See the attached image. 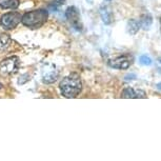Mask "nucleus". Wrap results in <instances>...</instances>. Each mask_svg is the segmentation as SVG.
I'll list each match as a JSON object with an SVG mask.
<instances>
[{"label": "nucleus", "instance_id": "8", "mask_svg": "<svg viewBox=\"0 0 161 161\" xmlns=\"http://www.w3.org/2000/svg\"><path fill=\"white\" fill-rule=\"evenodd\" d=\"M122 98H147V94L142 90H136L133 87H126L121 94Z\"/></svg>", "mask_w": 161, "mask_h": 161}, {"label": "nucleus", "instance_id": "14", "mask_svg": "<svg viewBox=\"0 0 161 161\" xmlns=\"http://www.w3.org/2000/svg\"><path fill=\"white\" fill-rule=\"evenodd\" d=\"M65 3V0H51L48 3V8L51 11H56L59 7Z\"/></svg>", "mask_w": 161, "mask_h": 161}, {"label": "nucleus", "instance_id": "16", "mask_svg": "<svg viewBox=\"0 0 161 161\" xmlns=\"http://www.w3.org/2000/svg\"><path fill=\"white\" fill-rule=\"evenodd\" d=\"M124 79H125L126 81L134 80V79H136V75L135 74H129V75H126L125 77H124Z\"/></svg>", "mask_w": 161, "mask_h": 161}, {"label": "nucleus", "instance_id": "12", "mask_svg": "<svg viewBox=\"0 0 161 161\" xmlns=\"http://www.w3.org/2000/svg\"><path fill=\"white\" fill-rule=\"evenodd\" d=\"M11 37L8 34L4 33H0V52L4 51L5 48L8 47V45L11 43Z\"/></svg>", "mask_w": 161, "mask_h": 161}, {"label": "nucleus", "instance_id": "20", "mask_svg": "<svg viewBox=\"0 0 161 161\" xmlns=\"http://www.w3.org/2000/svg\"><path fill=\"white\" fill-rule=\"evenodd\" d=\"M160 62H161V58H160Z\"/></svg>", "mask_w": 161, "mask_h": 161}, {"label": "nucleus", "instance_id": "5", "mask_svg": "<svg viewBox=\"0 0 161 161\" xmlns=\"http://www.w3.org/2000/svg\"><path fill=\"white\" fill-rule=\"evenodd\" d=\"M59 71L54 64L51 63H45L42 68V81L44 83H53L58 79Z\"/></svg>", "mask_w": 161, "mask_h": 161}, {"label": "nucleus", "instance_id": "4", "mask_svg": "<svg viewBox=\"0 0 161 161\" xmlns=\"http://www.w3.org/2000/svg\"><path fill=\"white\" fill-rule=\"evenodd\" d=\"M21 14L18 12H10L0 18V24L5 30H13L21 22Z\"/></svg>", "mask_w": 161, "mask_h": 161}, {"label": "nucleus", "instance_id": "13", "mask_svg": "<svg viewBox=\"0 0 161 161\" xmlns=\"http://www.w3.org/2000/svg\"><path fill=\"white\" fill-rule=\"evenodd\" d=\"M152 22H153V18H152V16L150 14H145L141 17L140 24H141V26H143L145 30H147L148 28H150Z\"/></svg>", "mask_w": 161, "mask_h": 161}, {"label": "nucleus", "instance_id": "1", "mask_svg": "<svg viewBox=\"0 0 161 161\" xmlns=\"http://www.w3.org/2000/svg\"><path fill=\"white\" fill-rule=\"evenodd\" d=\"M60 92L66 98H75L82 89L80 76L76 73L69 74L60 82Z\"/></svg>", "mask_w": 161, "mask_h": 161}, {"label": "nucleus", "instance_id": "10", "mask_svg": "<svg viewBox=\"0 0 161 161\" xmlns=\"http://www.w3.org/2000/svg\"><path fill=\"white\" fill-rule=\"evenodd\" d=\"M19 7V0H0V8L14 10Z\"/></svg>", "mask_w": 161, "mask_h": 161}, {"label": "nucleus", "instance_id": "7", "mask_svg": "<svg viewBox=\"0 0 161 161\" xmlns=\"http://www.w3.org/2000/svg\"><path fill=\"white\" fill-rule=\"evenodd\" d=\"M65 16L68 18L71 25L77 31H81V22H80V15L78 10L75 7H69L65 12Z\"/></svg>", "mask_w": 161, "mask_h": 161}, {"label": "nucleus", "instance_id": "19", "mask_svg": "<svg viewBox=\"0 0 161 161\" xmlns=\"http://www.w3.org/2000/svg\"><path fill=\"white\" fill-rule=\"evenodd\" d=\"M2 87H3V86H2V84H1V83H0V90H1V89H2Z\"/></svg>", "mask_w": 161, "mask_h": 161}, {"label": "nucleus", "instance_id": "15", "mask_svg": "<svg viewBox=\"0 0 161 161\" xmlns=\"http://www.w3.org/2000/svg\"><path fill=\"white\" fill-rule=\"evenodd\" d=\"M139 62H140L142 65H151L152 63H153L152 59L147 55H142L139 57Z\"/></svg>", "mask_w": 161, "mask_h": 161}, {"label": "nucleus", "instance_id": "9", "mask_svg": "<svg viewBox=\"0 0 161 161\" xmlns=\"http://www.w3.org/2000/svg\"><path fill=\"white\" fill-rule=\"evenodd\" d=\"M100 15H101L103 22L105 24H111L113 22V20H114L113 13H112L111 10L108 7H102L100 8Z\"/></svg>", "mask_w": 161, "mask_h": 161}, {"label": "nucleus", "instance_id": "11", "mask_svg": "<svg viewBox=\"0 0 161 161\" xmlns=\"http://www.w3.org/2000/svg\"><path fill=\"white\" fill-rule=\"evenodd\" d=\"M140 26H141L140 21H137V20H135V19H132V20H130L129 22H127L126 29H127V32H129L130 35H134V34H136V33L139 31Z\"/></svg>", "mask_w": 161, "mask_h": 161}, {"label": "nucleus", "instance_id": "6", "mask_svg": "<svg viewBox=\"0 0 161 161\" xmlns=\"http://www.w3.org/2000/svg\"><path fill=\"white\" fill-rule=\"evenodd\" d=\"M108 63V65L113 69H126L132 64V58H130V56H127V55H123V56L116 57V58H114V59H110Z\"/></svg>", "mask_w": 161, "mask_h": 161}, {"label": "nucleus", "instance_id": "3", "mask_svg": "<svg viewBox=\"0 0 161 161\" xmlns=\"http://www.w3.org/2000/svg\"><path fill=\"white\" fill-rule=\"evenodd\" d=\"M20 66V60L18 57L13 56L2 60L0 62V75L1 76H11L17 73Z\"/></svg>", "mask_w": 161, "mask_h": 161}, {"label": "nucleus", "instance_id": "17", "mask_svg": "<svg viewBox=\"0 0 161 161\" xmlns=\"http://www.w3.org/2000/svg\"><path fill=\"white\" fill-rule=\"evenodd\" d=\"M157 89L161 91V83H158V84H157Z\"/></svg>", "mask_w": 161, "mask_h": 161}, {"label": "nucleus", "instance_id": "2", "mask_svg": "<svg viewBox=\"0 0 161 161\" xmlns=\"http://www.w3.org/2000/svg\"><path fill=\"white\" fill-rule=\"evenodd\" d=\"M47 10H35L25 13L21 18V22L25 26L31 29H37L41 26L47 20Z\"/></svg>", "mask_w": 161, "mask_h": 161}, {"label": "nucleus", "instance_id": "18", "mask_svg": "<svg viewBox=\"0 0 161 161\" xmlns=\"http://www.w3.org/2000/svg\"><path fill=\"white\" fill-rule=\"evenodd\" d=\"M86 1L89 2V3H92V2H93V0H86Z\"/></svg>", "mask_w": 161, "mask_h": 161}]
</instances>
